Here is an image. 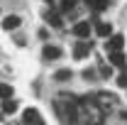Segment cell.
Listing matches in <instances>:
<instances>
[{
	"label": "cell",
	"mask_w": 127,
	"mask_h": 125,
	"mask_svg": "<svg viewBox=\"0 0 127 125\" xmlns=\"http://www.w3.org/2000/svg\"><path fill=\"white\" fill-rule=\"evenodd\" d=\"M44 57H47V59H59V57H61V49L59 47H44Z\"/></svg>",
	"instance_id": "4fadbf2b"
},
{
	"label": "cell",
	"mask_w": 127,
	"mask_h": 125,
	"mask_svg": "<svg viewBox=\"0 0 127 125\" xmlns=\"http://www.w3.org/2000/svg\"><path fill=\"white\" fill-rule=\"evenodd\" d=\"M44 17H47V22L51 25V27H61V17H59V12H56V10H49Z\"/></svg>",
	"instance_id": "30bf717a"
},
{
	"label": "cell",
	"mask_w": 127,
	"mask_h": 125,
	"mask_svg": "<svg viewBox=\"0 0 127 125\" xmlns=\"http://www.w3.org/2000/svg\"><path fill=\"white\" fill-rule=\"evenodd\" d=\"M15 108H17V103L12 98H7V101L2 103V113H15Z\"/></svg>",
	"instance_id": "9a60e30c"
},
{
	"label": "cell",
	"mask_w": 127,
	"mask_h": 125,
	"mask_svg": "<svg viewBox=\"0 0 127 125\" xmlns=\"http://www.w3.org/2000/svg\"><path fill=\"white\" fill-rule=\"evenodd\" d=\"M108 59H110V64H115V66H120V69H127V59L122 52H110L108 54Z\"/></svg>",
	"instance_id": "ba28073f"
},
{
	"label": "cell",
	"mask_w": 127,
	"mask_h": 125,
	"mask_svg": "<svg viewBox=\"0 0 127 125\" xmlns=\"http://www.w3.org/2000/svg\"><path fill=\"white\" fill-rule=\"evenodd\" d=\"M122 44H125V37H122V34H110V37H108V54H110V52H122Z\"/></svg>",
	"instance_id": "277c9868"
},
{
	"label": "cell",
	"mask_w": 127,
	"mask_h": 125,
	"mask_svg": "<svg viewBox=\"0 0 127 125\" xmlns=\"http://www.w3.org/2000/svg\"><path fill=\"white\" fill-rule=\"evenodd\" d=\"M54 110L61 125H78V98L71 93H61L54 101Z\"/></svg>",
	"instance_id": "7a4b0ae2"
},
{
	"label": "cell",
	"mask_w": 127,
	"mask_h": 125,
	"mask_svg": "<svg viewBox=\"0 0 127 125\" xmlns=\"http://www.w3.org/2000/svg\"><path fill=\"white\" fill-rule=\"evenodd\" d=\"M86 5L93 10V12H103L108 7V0H86Z\"/></svg>",
	"instance_id": "9c48e42d"
},
{
	"label": "cell",
	"mask_w": 127,
	"mask_h": 125,
	"mask_svg": "<svg viewBox=\"0 0 127 125\" xmlns=\"http://www.w3.org/2000/svg\"><path fill=\"white\" fill-rule=\"evenodd\" d=\"M76 7V0H61V12H71Z\"/></svg>",
	"instance_id": "2e32d148"
},
{
	"label": "cell",
	"mask_w": 127,
	"mask_h": 125,
	"mask_svg": "<svg viewBox=\"0 0 127 125\" xmlns=\"http://www.w3.org/2000/svg\"><path fill=\"white\" fill-rule=\"evenodd\" d=\"M2 27H5V30H15V27H20V17H17V15L5 17V20H2Z\"/></svg>",
	"instance_id": "8fae6325"
},
{
	"label": "cell",
	"mask_w": 127,
	"mask_h": 125,
	"mask_svg": "<svg viewBox=\"0 0 127 125\" xmlns=\"http://www.w3.org/2000/svg\"><path fill=\"white\" fill-rule=\"evenodd\" d=\"M10 96H12V86H7V83H2V81H0V98H2V101H7Z\"/></svg>",
	"instance_id": "5bb4252c"
},
{
	"label": "cell",
	"mask_w": 127,
	"mask_h": 125,
	"mask_svg": "<svg viewBox=\"0 0 127 125\" xmlns=\"http://www.w3.org/2000/svg\"><path fill=\"white\" fill-rule=\"evenodd\" d=\"M73 34H76L78 39H88V34H91V25H88V22H76V25H73Z\"/></svg>",
	"instance_id": "8992f818"
},
{
	"label": "cell",
	"mask_w": 127,
	"mask_h": 125,
	"mask_svg": "<svg viewBox=\"0 0 127 125\" xmlns=\"http://www.w3.org/2000/svg\"><path fill=\"white\" fill-rule=\"evenodd\" d=\"M95 101L100 103V108L105 110V115H108L112 108H117V98L112 93H105V91H98V93H95Z\"/></svg>",
	"instance_id": "3957f363"
},
{
	"label": "cell",
	"mask_w": 127,
	"mask_h": 125,
	"mask_svg": "<svg viewBox=\"0 0 127 125\" xmlns=\"http://www.w3.org/2000/svg\"><path fill=\"white\" fill-rule=\"evenodd\" d=\"M0 118H2V113H0Z\"/></svg>",
	"instance_id": "d6986e66"
},
{
	"label": "cell",
	"mask_w": 127,
	"mask_h": 125,
	"mask_svg": "<svg viewBox=\"0 0 127 125\" xmlns=\"http://www.w3.org/2000/svg\"><path fill=\"white\" fill-rule=\"evenodd\" d=\"M95 32H98L100 37H110V34H112V30H110L108 22H95Z\"/></svg>",
	"instance_id": "7c38bea8"
},
{
	"label": "cell",
	"mask_w": 127,
	"mask_h": 125,
	"mask_svg": "<svg viewBox=\"0 0 127 125\" xmlns=\"http://www.w3.org/2000/svg\"><path fill=\"white\" fill-rule=\"evenodd\" d=\"M66 78H71V71L68 69H59L56 71V81H66Z\"/></svg>",
	"instance_id": "e0dca14e"
},
{
	"label": "cell",
	"mask_w": 127,
	"mask_h": 125,
	"mask_svg": "<svg viewBox=\"0 0 127 125\" xmlns=\"http://www.w3.org/2000/svg\"><path fill=\"white\" fill-rule=\"evenodd\" d=\"M88 54H91V44H88L86 39H81L78 44L73 47V57H76V59H83V57H88Z\"/></svg>",
	"instance_id": "52a82bcc"
},
{
	"label": "cell",
	"mask_w": 127,
	"mask_h": 125,
	"mask_svg": "<svg viewBox=\"0 0 127 125\" xmlns=\"http://www.w3.org/2000/svg\"><path fill=\"white\" fill-rule=\"evenodd\" d=\"M25 123L27 125H44V120H42V115H39L37 108H27L25 110Z\"/></svg>",
	"instance_id": "5b68a950"
},
{
	"label": "cell",
	"mask_w": 127,
	"mask_h": 125,
	"mask_svg": "<svg viewBox=\"0 0 127 125\" xmlns=\"http://www.w3.org/2000/svg\"><path fill=\"white\" fill-rule=\"evenodd\" d=\"M103 120H105V110L100 108L95 96L78 98V125H103Z\"/></svg>",
	"instance_id": "6da1fadb"
},
{
	"label": "cell",
	"mask_w": 127,
	"mask_h": 125,
	"mask_svg": "<svg viewBox=\"0 0 127 125\" xmlns=\"http://www.w3.org/2000/svg\"><path fill=\"white\" fill-rule=\"evenodd\" d=\"M117 83H120V86H127V69H122V76L117 78Z\"/></svg>",
	"instance_id": "ac0fdd59"
}]
</instances>
